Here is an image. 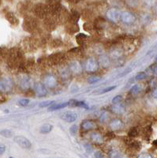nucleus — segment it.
I'll list each match as a JSON object with an SVG mask.
<instances>
[{
    "label": "nucleus",
    "instance_id": "obj_48",
    "mask_svg": "<svg viewBox=\"0 0 157 158\" xmlns=\"http://www.w3.org/2000/svg\"><path fill=\"white\" fill-rule=\"evenodd\" d=\"M153 72H154V74H155V75L157 76V66H155V67H154V69H153Z\"/></svg>",
    "mask_w": 157,
    "mask_h": 158
},
{
    "label": "nucleus",
    "instance_id": "obj_15",
    "mask_svg": "<svg viewBox=\"0 0 157 158\" xmlns=\"http://www.w3.org/2000/svg\"><path fill=\"white\" fill-rule=\"evenodd\" d=\"M44 85L48 88L53 89L57 85V81H56V77L54 76L49 75L47 76L44 78Z\"/></svg>",
    "mask_w": 157,
    "mask_h": 158
},
{
    "label": "nucleus",
    "instance_id": "obj_45",
    "mask_svg": "<svg viewBox=\"0 0 157 158\" xmlns=\"http://www.w3.org/2000/svg\"><path fill=\"white\" fill-rule=\"evenodd\" d=\"M95 156L96 157H104V155L101 154V152H96L95 153Z\"/></svg>",
    "mask_w": 157,
    "mask_h": 158
},
{
    "label": "nucleus",
    "instance_id": "obj_7",
    "mask_svg": "<svg viewBox=\"0 0 157 158\" xmlns=\"http://www.w3.org/2000/svg\"><path fill=\"white\" fill-rule=\"evenodd\" d=\"M106 15H107V18L110 21H111L113 22H117L120 19L121 13H120V11L118 9H116V8H111V9H109L107 11Z\"/></svg>",
    "mask_w": 157,
    "mask_h": 158
},
{
    "label": "nucleus",
    "instance_id": "obj_54",
    "mask_svg": "<svg viewBox=\"0 0 157 158\" xmlns=\"http://www.w3.org/2000/svg\"><path fill=\"white\" fill-rule=\"evenodd\" d=\"M156 61H157V58H156Z\"/></svg>",
    "mask_w": 157,
    "mask_h": 158
},
{
    "label": "nucleus",
    "instance_id": "obj_25",
    "mask_svg": "<svg viewBox=\"0 0 157 158\" xmlns=\"http://www.w3.org/2000/svg\"><path fill=\"white\" fill-rule=\"evenodd\" d=\"M69 105V102H65V103H61V104H53L52 106H51L48 108V111H56V110L62 109V108H66V106Z\"/></svg>",
    "mask_w": 157,
    "mask_h": 158
},
{
    "label": "nucleus",
    "instance_id": "obj_20",
    "mask_svg": "<svg viewBox=\"0 0 157 158\" xmlns=\"http://www.w3.org/2000/svg\"><path fill=\"white\" fill-rule=\"evenodd\" d=\"M112 111L113 112H114L115 114H118V115H122L125 112V108L124 106H122L120 104H114V105L112 106Z\"/></svg>",
    "mask_w": 157,
    "mask_h": 158
},
{
    "label": "nucleus",
    "instance_id": "obj_30",
    "mask_svg": "<svg viewBox=\"0 0 157 158\" xmlns=\"http://www.w3.org/2000/svg\"><path fill=\"white\" fill-rule=\"evenodd\" d=\"M152 128H151V127L150 126L146 127L144 129V131H143V135H144V138L148 139V138H150V135H152Z\"/></svg>",
    "mask_w": 157,
    "mask_h": 158
},
{
    "label": "nucleus",
    "instance_id": "obj_2",
    "mask_svg": "<svg viewBox=\"0 0 157 158\" xmlns=\"http://www.w3.org/2000/svg\"><path fill=\"white\" fill-rule=\"evenodd\" d=\"M37 25L38 23L36 18H34L30 16H27L25 17L23 21L22 28L26 32H32L36 30V28H37Z\"/></svg>",
    "mask_w": 157,
    "mask_h": 158
},
{
    "label": "nucleus",
    "instance_id": "obj_42",
    "mask_svg": "<svg viewBox=\"0 0 157 158\" xmlns=\"http://www.w3.org/2000/svg\"><path fill=\"white\" fill-rule=\"evenodd\" d=\"M6 100H7V97H6V96L5 94H0V104L4 103L5 101H6Z\"/></svg>",
    "mask_w": 157,
    "mask_h": 158
},
{
    "label": "nucleus",
    "instance_id": "obj_36",
    "mask_svg": "<svg viewBox=\"0 0 157 158\" xmlns=\"http://www.w3.org/2000/svg\"><path fill=\"white\" fill-rule=\"evenodd\" d=\"M126 2L131 7H135L138 5V0H126Z\"/></svg>",
    "mask_w": 157,
    "mask_h": 158
},
{
    "label": "nucleus",
    "instance_id": "obj_17",
    "mask_svg": "<svg viewBox=\"0 0 157 158\" xmlns=\"http://www.w3.org/2000/svg\"><path fill=\"white\" fill-rule=\"evenodd\" d=\"M6 19L12 25H18L19 24V20L17 18L16 15L12 12H8L6 14Z\"/></svg>",
    "mask_w": 157,
    "mask_h": 158
},
{
    "label": "nucleus",
    "instance_id": "obj_14",
    "mask_svg": "<svg viewBox=\"0 0 157 158\" xmlns=\"http://www.w3.org/2000/svg\"><path fill=\"white\" fill-rule=\"evenodd\" d=\"M77 114L74 113V112H72V111H67V112L63 113V115H61V118L68 123L74 122L77 119Z\"/></svg>",
    "mask_w": 157,
    "mask_h": 158
},
{
    "label": "nucleus",
    "instance_id": "obj_43",
    "mask_svg": "<svg viewBox=\"0 0 157 158\" xmlns=\"http://www.w3.org/2000/svg\"><path fill=\"white\" fill-rule=\"evenodd\" d=\"M115 88H116V86H111V87H108V88H106V89H104L103 91H102L101 94H105V93L111 91V90H113L114 89H115Z\"/></svg>",
    "mask_w": 157,
    "mask_h": 158
},
{
    "label": "nucleus",
    "instance_id": "obj_26",
    "mask_svg": "<svg viewBox=\"0 0 157 158\" xmlns=\"http://www.w3.org/2000/svg\"><path fill=\"white\" fill-rule=\"evenodd\" d=\"M91 138L92 140L94 142H96V143H101V142H103V141H104L103 137H102L99 133H92Z\"/></svg>",
    "mask_w": 157,
    "mask_h": 158
},
{
    "label": "nucleus",
    "instance_id": "obj_33",
    "mask_svg": "<svg viewBox=\"0 0 157 158\" xmlns=\"http://www.w3.org/2000/svg\"><path fill=\"white\" fill-rule=\"evenodd\" d=\"M100 77H97V76H93V77H90L88 78V82L89 84H93V83H96L97 81H100Z\"/></svg>",
    "mask_w": 157,
    "mask_h": 158
},
{
    "label": "nucleus",
    "instance_id": "obj_31",
    "mask_svg": "<svg viewBox=\"0 0 157 158\" xmlns=\"http://www.w3.org/2000/svg\"><path fill=\"white\" fill-rule=\"evenodd\" d=\"M141 88L139 85H134V86H133L132 88H131L130 94H132V95H137V94H138L140 92H141Z\"/></svg>",
    "mask_w": 157,
    "mask_h": 158
},
{
    "label": "nucleus",
    "instance_id": "obj_23",
    "mask_svg": "<svg viewBox=\"0 0 157 158\" xmlns=\"http://www.w3.org/2000/svg\"><path fill=\"white\" fill-rule=\"evenodd\" d=\"M89 36L87 35L84 34V33H79L76 36V40H77V44L80 45H82L84 44L86 42V40H88Z\"/></svg>",
    "mask_w": 157,
    "mask_h": 158
},
{
    "label": "nucleus",
    "instance_id": "obj_8",
    "mask_svg": "<svg viewBox=\"0 0 157 158\" xmlns=\"http://www.w3.org/2000/svg\"><path fill=\"white\" fill-rule=\"evenodd\" d=\"M85 69L88 72H96L99 69V63L93 58H89L85 63Z\"/></svg>",
    "mask_w": 157,
    "mask_h": 158
},
{
    "label": "nucleus",
    "instance_id": "obj_49",
    "mask_svg": "<svg viewBox=\"0 0 157 158\" xmlns=\"http://www.w3.org/2000/svg\"><path fill=\"white\" fill-rule=\"evenodd\" d=\"M140 157H151V156H150V155L144 154V155H141V156H140Z\"/></svg>",
    "mask_w": 157,
    "mask_h": 158
},
{
    "label": "nucleus",
    "instance_id": "obj_35",
    "mask_svg": "<svg viewBox=\"0 0 157 158\" xmlns=\"http://www.w3.org/2000/svg\"><path fill=\"white\" fill-rule=\"evenodd\" d=\"M29 104V100H28V99H22V100H20V101H18V104L22 107L27 106Z\"/></svg>",
    "mask_w": 157,
    "mask_h": 158
},
{
    "label": "nucleus",
    "instance_id": "obj_24",
    "mask_svg": "<svg viewBox=\"0 0 157 158\" xmlns=\"http://www.w3.org/2000/svg\"><path fill=\"white\" fill-rule=\"evenodd\" d=\"M104 25H105V21L102 18H99L97 19V21L95 22L94 25H93V27L96 30H100L104 28Z\"/></svg>",
    "mask_w": 157,
    "mask_h": 158
},
{
    "label": "nucleus",
    "instance_id": "obj_44",
    "mask_svg": "<svg viewBox=\"0 0 157 158\" xmlns=\"http://www.w3.org/2000/svg\"><path fill=\"white\" fill-rule=\"evenodd\" d=\"M5 150H6L5 146H3V145H0V155L2 154V153L5 152Z\"/></svg>",
    "mask_w": 157,
    "mask_h": 158
},
{
    "label": "nucleus",
    "instance_id": "obj_18",
    "mask_svg": "<svg viewBox=\"0 0 157 158\" xmlns=\"http://www.w3.org/2000/svg\"><path fill=\"white\" fill-rule=\"evenodd\" d=\"M123 126V123L122 122L120 119H114V120L111 121L110 123V127H111V130L113 131H118V130H120Z\"/></svg>",
    "mask_w": 157,
    "mask_h": 158
},
{
    "label": "nucleus",
    "instance_id": "obj_9",
    "mask_svg": "<svg viewBox=\"0 0 157 158\" xmlns=\"http://www.w3.org/2000/svg\"><path fill=\"white\" fill-rule=\"evenodd\" d=\"M14 142L18 144V146H21L24 149H30L32 144L29 142V139H27L24 136H16L14 137Z\"/></svg>",
    "mask_w": 157,
    "mask_h": 158
},
{
    "label": "nucleus",
    "instance_id": "obj_47",
    "mask_svg": "<svg viewBox=\"0 0 157 158\" xmlns=\"http://www.w3.org/2000/svg\"><path fill=\"white\" fill-rule=\"evenodd\" d=\"M70 2H73V3H77V2H80V0H69Z\"/></svg>",
    "mask_w": 157,
    "mask_h": 158
},
{
    "label": "nucleus",
    "instance_id": "obj_52",
    "mask_svg": "<svg viewBox=\"0 0 157 158\" xmlns=\"http://www.w3.org/2000/svg\"><path fill=\"white\" fill-rule=\"evenodd\" d=\"M0 3H1V0H0Z\"/></svg>",
    "mask_w": 157,
    "mask_h": 158
},
{
    "label": "nucleus",
    "instance_id": "obj_13",
    "mask_svg": "<svg viewBox=\"0 0 157 158\" xmlns=\"http://www.w3.org/2000/svg\"><path fill=\"white\" fill-rule=\"evenodd\" d=\"M34 91L38 97H44L48 94L45 85L40 82H37L34 85Z\"/></svg>",
    "mask_w": 157,
    "mask_h": 158
},
{
    "label": "nucleus",
    "instance_id": "obj_41",
    "mask_svg": "<svg viewBox=\"0 0 157 158\" xmlns=\"http://www.w3.org/2000/svg\"><path fill=\"white\" fill-rule=\"evenodd\" d=\"M110 156H111V157H118V156H119V153L117 150L113 149L110 152Z\"/></svg>",
    "mask_w": 157,
    "mask_h": 158
},
{
    "label": "nucleus",
    "instance_id": "obj_6",
    "mask_svg": "<svg viewBox=\"0 0 157 158\" xmlns=\"http://www.w3.org/2000/svg\"><path fill=\"white\" fill-rule=\"evenodd\" d=\"M120 20L126 25H131L135 22L136 17L134 16V15H133L132 13L129 12V11H125V12L121 13Z\"/></svg>",
    "mask_w": 157,
    "mask_h": 158
},
{
    "label": "nucleus",
    "instance_id": "obj_51",
    "mask_svg": "<svg viewBox=\"0 0 157 158\" xmlns=\"http://www.w3.org/2000/svg\"><path fill=\"white\" fill-rule=\"evenodd\" d=\"M0 52H1V48H0Z\"/></svg>",
    "mask_w": 157,
    "mask_h": 158
},
{
    "label": "nucleus",
    "instance_id": "obj_32",
    "mask_svg": "<svg viewBox=\"0 0 157 158\" xmlns=\"http://www.w3.org/2000/svg\"><path fill=\"white\" fill-rule=\"evenodd\" d=\"M0 135L5 138H11L12 137V132L10 130H2L0 131Z\"/></svg>",
    "mask_w": 157,
    "mask_h": 158
},
{
    "label": "nucleus",
    "instance_id": "obj_38",
    "mask_svg": "<svg viewBox=\"0 0 157 158\" xmlns=\"http://www.w3.org/2000/svg\"><path fill=\"white\" fill-rule=\"evenodd\" d=\"M146 77V74L144 73V72H141L139 74H137L136 76V80H138V81H141V80H143V79H145Z\"/></svg>",
    "mask_w": 157,
    "mask_h": 158
},
{
    "label": "nucleus",
    "instance_id": "obj_34",
    "mask_svg": "<svg viewBox=\"0 0 157 158\" xmlns=\"http://www.w3.org/2000/svg\"><path fill=\"white\" fill-rule=\"evenodd\" d=\"M55 102H56V101H43V102L40 103V104H39V106L40 107V108L48 107V106H51V105H52Z\"/></svg>",
    "mask_w": 157,
    "mask_h": 158
},
{
    "label": "nucleus",
    "instance_id": "obj_37",
    "mask_svg": "<svg viewBox=\"0 0 157 158\" xmlns=\"http://www.w3.org/2000/svg\"><path fill=\"white\" fill-rule=\"evenodd\" d=\"M122 97L120 95H118V96H116L115 97H114V98H113L112 103H113V104H120V103L122 102Z\"/></svg>",
    "mask_w": 157,
    "mask_h": 158
},
{
    "label": "nucleus",
    "instance_id": "obj_1",
    "mask_svg": "<svg viewBox=\"0 0 157 158\" xmlns=\"http://www.w3.org/2000/svg\"><path fill=\"white\" fill-rule=\"evenodd\" d=\"M23 63V53L20 49L13 48L10 51L7 63L12 68H17Z\"/></svg>",
    "mask_w": 157,
    "mask_h": 158
},
{
    "label": "nucleus",
    "instance_id": "obj_16",
    "mask_svg": "<svg viewBox=\"0 0 157 158\" xmlns=\"http://www.w3.org/2000/svg\"><path fill=\"white\" fill-rule=\"evenodd\" d=\"M81 127L84 131H90V130H93L97 127V125L93 121L91 120H84L81 124Z\"/></svg>",
    "mask_w": 157,
    "mask_h": 158
},
{
    "label": "nucleus",
    "instance_id": "obj_39",
    "mask_svg": "<svg viewBox=\"0 0 157 158\" xmlns=\"http://www.w3.org/2000/svg\"><path fill=\"white\" fill-rule=\"evenodd\" d=\"M84 28H85V30L88 31V32H90V31L93 30V29H94L93 24H90V23L85 24V27Z\"/></svg>",
    "mask_w": 157,
    "mask_h": 158
},
{
    "label": "nucleus",
    "instance_id": "obj_40",
    "mask_svg": "<svg viewBox=\"0 0 157 158\" xmlns=\"http://www.w3.org/2000/svg\"><path fill=\"white\" fill-rule=\"evenodd\" d=\"M70 132L72 135H75L77 132V125H73L70 128Z\"/></svg>",
    "mask_w": 157,
    "mask_h": 158
},
{
    "label": "nucleus",
    "instance_id": "obj_4",
    "mask_svg": "<svg viewBox=\"0 0 157 158\" xmlns=\"http://www.w3.org/2000/svg\"><path fill=\"white\" fill-rule=\"evenodd\" d=\"M47 6H48L49 15L52 16H57L62 9V5L59 0H48Z\"/></svg>",
    "mask_w": 157,
    "mask_h": 158
},
{
    "label": "nucleus",
    "instance_id": "obj_19",
    "mask_svg": "<svg viewBox=\"0 0 157 158\" xmlns=\"http://www.w3.org/2000/svg\"><path fill=\"white\" fill-rule=\"evenodd\" d=\"M69 105L71 107H81V108H89V106L84 102V101H79L77 100H70L69 101Z\"/></svg>",
    "mask_w": 157,
    "mask_h": 158
},
{
    "label": "nucleus",
    "instance_id": "obj_53",
    "mask_svg": "<svg viewBox=\"0 0 157 158\" xmlns=\"http://www.w3.org/2000/svg\"><path fill=\"white\" fill-rule=\"evenodd\" d=\"M46 1H48V0H46Z\"/></svg>",
    "mask_w": 157,
    "mask_h": 158
},
{
    "label": "nucleus",
    "instance_id": "obj_29",
    "mask_svg": "<svg viewBox=\"0 0 157 158\" xmlns=\"http://www.w3.org/2000/svg\"><path fill=\"white\" fill-rule=\"evenodd\" d=\"M139 135V131L137 127H132L128 132V136L130 138H136Z\"/></svg>",
    "mask_w": 157,
    "mask_h": 158
},
{
    "label": "nucleus",
    "instance_id": "obj_22",
    "mask_svg": "<svg viewBox=\"0 0 157 158\" xmlns=\"http://www.w3.org/2000/svg\"><path fill=\"white\" fill-rule=\"evenodd\" d=\"M79 18H80V14H79L77 10H72L71 13L70 14V17H69L68 22H75V23H77Z\"/></svg>",
    "mask_w": 157,
    "mask_h": 158
},
{
    "label": "nucleus",
    "instance_id": "obj_21",
    "mask_svg": "<svg viewBox=\"0 0 157 158\" xmlns=\"http://www.w3.org/2000/svg\"><path fill=\"white\" fill-rule=\"evenodd\" d=\"M66 29L70 33H75V32H78L79 28L77 27V23L69 22L68 25H66Z\"/></svg>",
    "mask_w": 157,
    "mask_h": 158
},
{
    "label": "nucleus",
    "instance_id": "obj_5",
    "mask_svg": "<svg viewBox=\"0 0 157 158\" xmlns=\"http://www.w3.org/2000/svg\"><path fill=\"white\" fill-rule=\"evenodd\" d=\"M65 56L62 52H56L51 55L48 59V63L50 65H58L63 62Z\"/></svg>",
    "mask_w": 157,
    "mask_h": 158
},
{
    "label": "nucleus",
    "instance_id": "obj_50",
    "mask_svg": "<svg viewBox=\"0 0 157 158\" xmlns=\"http://www.w3.org/2000/svg\"><path fill=\"white\" fill-rule=\"evenodd\" d=\"M152 145H153L154 146H156V147H157V139H156V140L154 141L153 142H152Z\"/></svg>",
    "mask_w": 157,
    "mask_h": 158
},
{
    "label": "nucleus",
    "instance_id": "obj_10",
    "mask_svg": "<svg viewBox=\"0 0 157 158\" xmlns=\"http://www.w3.org/2000/svg\"><path fill=\"white\" fill-rule=\"evenodd\" d=\"M12 89V81L7 77L0 79V90L2 92L10 91Z\"/></svg>",
    "mask_w": 157,
    "mask_h": 158
},
{
    "label": "nucleus",
    "instance_id": "obj_11",
    "mask_svg": "<svg viewBox=\"0 0 157 158\" xmlns=\"http://www.w3.org/2000/svg\"><path fill=\"white\" fill-rule=\"evenodd\" d=\"M44 26L49 30H53L56 27L57 25V18L56 16H52V18H48V16L44 18Z\"/></svg>",
    "mask_w": 157,
    "mask_h": 158
},
{
    "label": "nucleus",
    "instance_id": "obj_27",
    "mask_svg": "<svg viewBox=\"0 0 157 158\" xmlns=\"http://www.w3.org/2000/svg\"><path fill=\"white\" fill-rule=\"evenodd\" d=\"M52 129H53V126L51 125V124H43V126L40 127L39 131L42 134H48L49 132H51Z\"/></svg>",
    "mask_w": 157,
    "mask_h": 158
},
{
    "label": "nucleus",
    "instance_id": "obj_12",
    "mask_svg": "<svg viewBox=\"0 0 157 158\" xmlns=\"http://www.w3.org/2000/svg\"><path fill=\"white\" fill-rule=\"evenodd\" d=\"M125 142L126 144V146L130 148L131 149H134V150H140L141 147V145L139 142L138 141H135L133 139V138H130V137H128V138H125Z\"/></svg>",
    "mask_w": 157,
    "mask_h": 158
},
{
    "label": "nucleus",
    "instance_id": "obj_3",
    "mask_svg": "<svg viewBox=\"0 0 157 158\" xmlns=\"http://www.w3.org/2000/svg\"><path fill=\"white\" fill-rule=\"evenodd\" d=\"M34 15L39 19H44L48 16L49 13L47 5L43 3H37L33 8Z\"/></svg>",
    "mask_w": 157,
    "mask_h": 158
},
{
    "label": "nucleus",
    "instance_id": "obj_46",
    "mask_svg": "<svg viewBox=\"0 0 157 158\" xmlns=\"http://www.w3.org/2000/svg\"><path fill=\"white\" fill-rule=\"evenodd\" d=\"M152 96H153V97H155V98H157V87L154 89L153 91H152Z\"/></svg>",
    "mask_w": 157,
    "mask_h": 158
},
{
    "label": "nucleus",
    "instance_id": "obj_28",
    "mask_svg": "<svg viewBox=\"0 0 157 158\" xmlns=\"http://www.w3.org/2000/svg\"><path fill=\"white\" fill-rule=\"evenodd\" d=\"M70 70L73 71L74 73H79L81 70V65L77 62H73V63H72L70 64Z\"/></svg>",
    "mask_w": 157,
    "mask_h": 158
}]
</instances>
